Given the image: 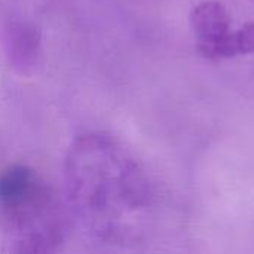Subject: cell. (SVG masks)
<instances>
[{
  "label": "cell",
  "instance_id": "1",
  "mask_svg": "<svg viewBox=\"0 0 254 254\" xmlns=\"http://www.w3.org/2000/svg\"><path fill=\"white\" fill-rule=\"evenodd\" d=\"M68 201L82 225L98 240L127 244L150 228L156 192L143 162L107 134H83L64 162Z\"/></svg>",
  "mask_w": 254,
  "mask_h": 254
},
{
  "label": "cell",
  "instance_id": "2",
  "mask_svg": "<svg viewBox=\"0 0 254 254\" xmlns=\"http://www.w3.org/2000/svg\"><path fill=\"white\" fill-rule=\"evenodd\" d=\"M0 210L10 254H57L64 237L63 213L33 168L16 164L0 173Z\"/></svg>",
  "mask_w": 254,
  "mask_h": 254
},
{
  "label": "cell",
  "instance_id": "3",
  "mask_svg": "<svg viewBox=\"0 0 254 254\" xmlns=\"http://www.w3.org/2000/svg\"><path fill=\"white\" fill-rule=\"evenodd\" d=\"M3 49L6 61L19 74L33 73L42 60L43 39L37 19L10 16L3 24Z\"/></svg>",
  "mask_w": 254,
  "mask_h": 254
},
{
  "label": "cell",
  "instance_id": "4",
  "mask_svg": "<svg viewBox=\"0 0 254 254\" xmlns=\"http://www.w3.org/2000/svg\"><path fill=\"white\" fill-rule=\"evenodd\" d=\"M190 24L202 55L213 58L216 46L232 31L231 18L225 6L214 0L201 1L190 15Z\"/></svg>",
  "mask_w": 254,
  "mask_h": 254
},
{
  "label": "cell",
  "instance_id": "5",
  "mask_svg": "<svg viewBox=\"0 0 254 254\" xmlns=\"http://www.w3.org/2000/svg\"><path fill=\"white\" fill-rule=\"evenodd\" d=\"M254 54V22H247L232 30L214 49L213 58H235Z\"/></svg>",
  "mask_w": 254,
  "mask_h": 254
},
{
  "label": "cell",
  "instance_id": "6",
  "mask_svg": "<svg viewBox=\"0 0 254 254\" xmlns=\"http://www.w3.org/2000/svg\"><path fill=\"white\" fill-rule=\"evenodd\" d=\"M45 3L46 0H0V9L4 12V18L22 16L36 19Z\"/></svg>",
  "mask_w": 254,
  "mask_h": 254
}]
</instances>
